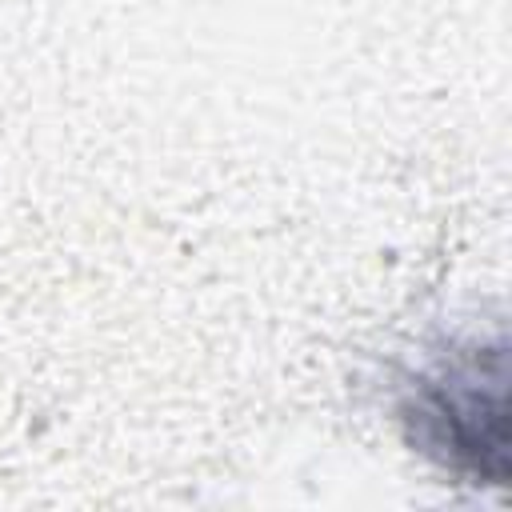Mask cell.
I'll return each mask as SVG.
<instances>
[{"label": "cell", "instance_id": "6da1fadb", "mask_svg": "<svg viewBox=\"0 0 512 512\" xmlns=\"http://www.w3.org/2000/svg\"><path fill=\"white\" fill-rule=\"evenodd\" d=\"M404 420L444 464L504 484V372L500 348H468L420 376Z\"/></svg>", "mask_w": 512, "mask_h": 512}]
</instances>
